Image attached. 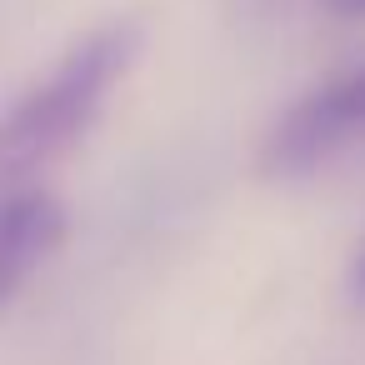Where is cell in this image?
<instances>
[{"label": "cell", "instance_id": "1", "mask_svg": "<svg viewBox=\"0 0 365 365\" xmlns=\"http://www.w3.org/2000/svg\"><path fill=\"white\" fill-rule=\"evenodd\" d=\"M135 56L140 26L106 21L81 36L26 96H16L0 115V185H21L76 150V140H86V130L101 120L110 91L130 76Z\"/></svg>", "mask_w": 365, "mask_h": 365}, {"label": "cell", "instance_id": "2", "mask_svg": "<svg viewBox=\"0 0 365 365\" xmlns=\"http://www.w3.org/2000/svg\"><path fill=\"white\" fill-rule=\"evenodd\" d=\"M365 135V66L350 76H335L315 91H305L265 135L260 145V175L270 180H300L315 165H325L345 140Z\"/></svg>", "mask_w": 365, "mask_h": 365}, {"label": "cell", "instance_id": "3", "mask_svg": "<svg viewBox=\"0 0 365 365\" xmlns=\"http://www.w3.org/2000/svg\"><path fill=\"white\" fill-rule=\"evenodd\" d=\"M66 240V205L41 185L0 195V305H6Z\"/></svg>", "mask_w": 365, "mask_h": 365}, {"label": "cell", "instance_id": "4", "mask_svg": "<svg viewBox=\"0 0 365 365\" xmlns=\"http://www.w3.org/2000/svg\"><path fill=\"white\" fill-rule=\"evenodd\" d=\"M350 295L365 305V240H360V250H355V260H350Z\"/></svg>", "mask_w": 365, "mask_h": 365}, {"label": "cell", "instance_id": "5", "mask_svg": "<svg viewBox=\"0 0 365 365\" xmlns=\"http://www.w3.org/2000/svg\"><path fill=\"white\" fill-rule=\"evenodd\" d=\"M325 6L335 16H345V21H365V0H325Z\"/></svg>", "mask_w": 365, "mask_h": 365}]
</instances>
